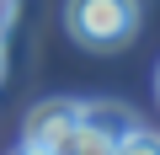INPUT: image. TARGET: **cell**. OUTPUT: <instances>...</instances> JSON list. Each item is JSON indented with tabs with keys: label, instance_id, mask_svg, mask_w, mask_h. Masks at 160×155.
<instances>
[{
	"label": "cell",
	"instance_id": "7a4b0ae2",
	"mask_svg": "<svg viewBox=\"0 0 160 155\" xmlns=\"http://www.w3.org/2000/svg\"><path fill=\"white\" fill-rule=\"evenodd\" d=\"M75 123H80V102H69V96H48V102H38V107L27 112V144L53 150Z\"/></svg>",
	"mask_w": 160,
	"mask_h": 155
},
{
	"label": "cell",
	"instance_id": "277c9868",
	"mask_svg": "<svg viewBox=\"0 0 160 155\" xmlns=\"http://www.w3.org/2000/svg\"><path fill=\"white\" fill-rule=\"evenodd\" d=\"M112 144H118V139H107L102 128H91L86 118H80V123L53 144V155H112Z\"/></svg>",
	"mask_w": 160,
	"mask_h": 155
},
{
	"label": "cell",
	"instance_id": "6da1fadb",
	"mask_svg": "<svg viewBox=\"0 0 160 155\" xmlns=\"http://www.w3.org/2000/svg\"><path fill=\"white\" fill-rule=\"evenodd\" d=\"M64 32L86 48H123L139 32V0H64Z\"/></svg>",
	"mask_w": 160,
	"mask_h": 155
},
{
	"label": "cell",
	"instance_id": "8992f818",
	"mask_svg": "<svg viewBox=\"0 0 160 155\" xmlns=\"http://www.w3.org/2000/svg\"><path fill=\"white\" fill-rule=\"evenodd\" d=\"M22 155H53V150H43V144H22Z\"/></svg>",
	"mask_w": 160,
	"mask_h": 155
},
{
	"label": "cell",
	"instance_id": "5b68a950",
	"mask_svg": "<svg viewBox=\"0 0 160 155\" xmlns=\"http://www.w3.org/2000/svg\"><path fill=\"white\" fill-rule=\"evenodd\" d=\"M112 155H160V134L133 128V134H123V139L112 144Z\"/></svg>",
	"mask_w": 160,
	"mask_h": 155
},
{
	"label": "cell",
	"instance_id": "52a82bcc",
	"mask_svg": "<svg viewBox=\"0 0 160 155\" xmlns=\"http://www.w3.org/2000/svg\"><path fill=\"white\" fill-rule=\"evenodd\" d=\"M155 91H160V75H155Z\"/></svg>",
	"mask_w": 160,
	"mask_h": 155
},
{
	"label": "cell",
	"instance_id": "3957f363",
	"mask_svg": "<svg viewBox=\"0 0 160 155\" xmlns=\"http://www.w3.org/2000/svg\"><path fill=\"white\" fill-rule=\"evenodd\" d=\"M80 118H86L91 128H102L107 139H123V134L139 128V118H133L123 102H80Z\"/></svg>",
	"mask_w": 160,
	"mask_h": 155
}]
</instances>
